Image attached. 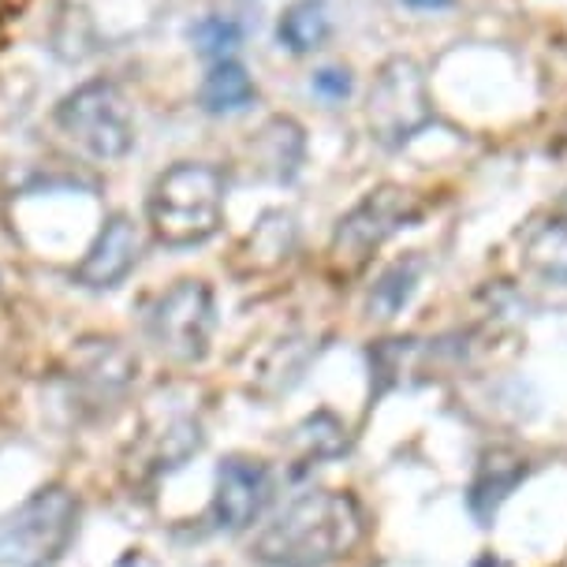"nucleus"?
<instances>
[{"label": "nucleus", "mask_w": 567, "mask_h": 567, "mask_svg": "<svg viewBox=\"0 0 567 567\" xmlns=\"http://www.w3.org/2000/svg\"><path fill=\"white\" fill-rule=\"evenodd\" d=\"M296 243H299L296 217H291V213L272 209V213H266V217L258 220L255 231L239 243L236 261H231V266H236V272H243V277L272 272V269H280L284 261L291 258Z\"/></svg>", "instance_id": "12"}, {"label": "nucleus", "mask_w": 567, "mask_h": 567, "mask_svg": "<svg viewBox=\"0 0 567 567\" xmlns=\"http://www.w3.org/2000/svg\"><path fill=\"white\" fill-rule=\"evenodd\" d=\"M195 45H198V53L206 56V60H231V53L239 49L243 42V30L236 19H228V16H209V19H202V23L195 27Z\"/></svg>", "instance_id": "19"}, {"label": "nucleus", "mask_w": 567, "mask_h": 567, "mask_svg": "<svg viewBox=\"0 0 567 567\" xmlns=\"http://www.w3.org/2000/svg\"><path fill=\"white\" fill-rule=\"evenodd\" d=\"M228 179L206 161H179L161 172L146 198V220L165 247H195L225 225Z\"/></svg>", "instance_id": "2"}, {"label": "nucleus", "mask_w": 567, "mask_h": 567, "mask_svg": "<svg viewBox=\"0 0 567 567\" xmlns=\"http://www.w3.org/2000/svg\"><path fill=\"white\" fill-rule=\"evenodd\" d=\"M313 90H318L321 97H329V101H343L351 94V75H348V71H340V68H326V71H318V75H313Z\"/></svg>", "instance_id": "20"}, {"label": "nucleus", "mask_w": 567, "mask_h": 567, "mask_svg": "<svg viewBox=\"0 0 567 567\" xmlns=\"http://www.w3.org/2000/svg\"><path fill=\"white\" fill-rule=\"evenodd\" d=\"M116 567H154V564H150L146 556H135V553H131V556H124V560H120Z\"/></svg>", "instance_id": "23"}, {"label": "nucleus", "mask_w": 567, "mask_h": 567, "mask_svg": "<svg viewBox=\"0 0 567 567\" xmlns=\"http://www.w3.org/2000/svg\"><path fill=\"white\" fill-rule=\"evenodd\" d=\"M422 217V198L408 187L384 184L370 195H362V202L343 213L337 231L329 243V269L340 280L359 277L370 266V258L381 250V243L389 236H396L400 228L414 225Z\"/></svg>", "instance_id": "4"}, {"label": "nucleus", "mask_w": 567, "mask_h": 567, "mask_svg": "<svg viewBox=\"0 0 567 567\" xmlns=\"http://www.w3.org/2000/svg\"><path fill=\"white\" fill-rule=\"evenodd\" d=\"M296 441L302 444L307 460H326V455H340L348 449V437H343V425L332 419V414H313L296 430Z\"/></svg>", "instance_id": "18"}, {"label": "nucleus", "mask_w": 567, "mask_h": 567, "mask_svg": "<svg viewBox=\"0 0 567 567\" xmlns=\"http://www.w3.org/2000/svg\"><path fill=\"white\" fill-rule=\"evenodd\" d=\"M138 250H142V243H138L135 225H131V217L116 213V217L105 220V228L97 231V239L90 243L83 261L75 266V280L94 291L116 288V284L135 269Z\"/></svg>", "instance_id": "10"}, {"label": "nucleus", "mask_w": 567, "mask_h": 567, "mask_svg": "<svg viewBox=\"0 0 567 567\" xmlns=\"http://www.w3.org/2000/svg\"><path fill=\"white\" fill-rule=\"evenodd\" d=\"M523 266L538 280L567 288V217H549L526 231Z\"/></svg>", "instance_id": "13"}, {"label": "nucleus", "mask_w": 567, "mask_h": 567, "mask_svg": "<svg viewBox=\"0 0 567 567\" xmlns=\"http://www.w3.org/2000/svg\"><path fill=\"white\" fill-rule=\"evenodd\" d=\"M56 127L94 161H120L135 146L127 97L113 79H90L56 105Z\"/></svg>", "instance_id": "5"}, {"label": "nucleus", "mask_w": 567, "mask_h": 567, "mask_svg": "<svg viewBox=\"0 0 567 567\" xmlns=\"http://www.w3.org/2000/svg\"><path fill=\"white\" fill-rule=\"evenodd\" d=\"M471 567H512V564H508V560H501L496 553H485V556H478V560H474Z\"/></svg>", "instance_id": "22"}, {"label": "nucleus", "mask_w": 567, "mask_h": 567, "mask_svg": "<svg viewBox=\"0 0 567 567\" xmlns=\"http://www.w3.org/2000/svg\"><path fill=\"white\" fill-rule=\"evenodd\" d=\"M362 538V512L348 493H307L291 501L255 542L266 567H329Z\"/></svg>", "instance_id": "1"}, {"label": "nucleus", "mask_w": 567, "mask_h": 567, "mask_svg": "<svg viewBox=\"0 0 567 567\" xmlns=\"http://www.w3.org/2000/svg\"><path fill=\"white\" fill-rule=\"evenodd\" d=\"M277 38H280V45H288L291 53H299V56L326 49V42L332 38L329 4L326 0H291L277 23Z\"/></svg>", "instance_id": "15"}, {"label": "nucleus", "mask_w": 567, "mask_h": 567, "mask_svg": "<svg viewBox=\"0 0 567 567\" xmlns=\"http://www.w3.org/2000/svg\"><path fill=\"white\" fill-rule=\"evenodd\" d=\"M255 97H258L255 79L247 75V68H243L239 60H217L198 86V105L206 109L209 116L243 113Z\"/></svg>", "instance_id": "14"}, {"label": "nucleus", "mask_w": 567, "mask_h": 567, "mask_svg": "<svg viewBox=\"0 0 567 567\" xmlns=\"http://www.w3.org/2000/svg\"><path fill=\"white\" fill-rule=\"evenodd\" d=\"M135 354L116 340H83L71 351L68 378L75 384L83 408H105V403L120 400L127 384L135 381Z\"/></svg>", "instance_id": "9"}, {"label": "nucleus", "mask_w": 567, "mask_h": 567, "mask_svg": "<svg viewBox=\"0 0 567 567\" xmlns=\"http://www.w3.org/2000/svg\"><path fill=\"white\" fill-rule=\"evenodd\" d=\"M302 150H307V138H302V127L291 116H272L255 138V154L261 161V168L277 179L296 176Z\"/></svg>", "instance_id": "16"}, {"label": "nucleus", "mask_w": 567, "mask_h": 567, "mask_svg": "<svg viewBox=\"0 0 567 567\" xmlns=\"http://www.w3.org/2000/svg\"><path fill=\"white\" fill-rule=\"evenodd\" d=\"M272 496L269 467L261 460H247V455H228L217 467V489H213L209 519L217 530L239 534L266 512Z\"/></svg>", "instance_id": "8"}, {"label": "nucleus", "mask_w": 567, "mask_h": 567, "mask_svg": "<svg viewBox=\"0 0 567 567\" xmlns=\"http://www.w3.org/2000/svg\"><path fill=\"white\" fill-rule=\"evenodd\" d=\"M79 530V501L64 485H45L0 519V564L49 567L68 553Z\"/></svg>", "instance_id": "3"}, {"label": "nucleus", "mask_w": 567, "mask_h": 567, "mask_svg": "<svg viewBox=\"0 0 567 567\" xmlns=\"http://www.w3.org/2000/svg\"><path fill=\"white\" fill-rule=\"evenodd\" d=\"M213 332V291L206 280H179L150 302L146 337L172 362H202Z\"/></svg>", "instance_id": "7"}, {"label": "nucleus", "mask_w": 567, "mask_h": 567, "mask_svg": "<svg viewBox=\"0 0 567 567\" xmlns=\"http://www.w3.org/2000/svg\"><path fill=\"white\" fill-rule=\"evenodd\" d=\"M526 471L530 467H526V460L515 449L482 452L478 471H474V482H471V493H467L474 519H478L482 526H489L496 508H501V504L515 493V485L526 478Z\"/></svg>", "instance_id": "11"}, {"label": "nucleus", "mask_w": 567, "mask_h": 567, "mask_svg": "<svg viewBox=\"0 0 567 567\" xmlns=\"http://www.w3.org/2000/svg\"><path fill=\"white\" fill-rule=\"evenodd\" d=\"M419 277H422V258H400L396 266L384 269L370 291V318L378 321L396 318L411 302L414 288H419Z\"/></svg>", "instance_id": "17"}, {"label": "nucleus", "mask_w": 567, "mask_h": 567, "mask_svg": "<svg viewBox=\"0 0 567 567\" xmlns=\"http://www.w3.org/2000/svg\"><path fill=\"white\" fill-rule=\"evenodd\" d=\"M433 120L419 60L392 56L378 68L367 94V124L384 146H403Z\"/></svg>", "instance_id": "6"}, {"label": "nucleus", "mask_w": 567, "mask_h": 567, "mask_svg": "<svg viewBox=\"0 0 567 567\" xmlns=\"http://www.w3.org/2000/svg\"><path fill=\"white\" fill-rule=\"evenodd\" d=\"M411 8H419V12H437V8H449L452 0H408Z\"/></svg>", "instance_id": "21"}]
</instances>
